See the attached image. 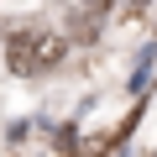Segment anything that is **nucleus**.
Returning <instances> with one entry per match:
<instances>
[{"mask_svg": "<svg viewBox=\"0 0 157 157\" xmlns=\"http://www.w3.org/2000/svg\"><path fill=\"white\" fill-rule=\"evenodd\" d=\"M131 6H152V0H131Z\"/></svg>", "mask_w": 157, "mask_h": 157, "instance_id": "f03ea898", "label": "nucleus"}, {"mask_svg": "<svg viewBox=\"0 0 157 157\" xmlns=\"http://www.w3.org/2000/svg\"><path fill=\"white\" fill-rule=\"evenodd\" d=\"M63 52H68V42H63V32H52V26H16L11 42H6V63H11L16 78H37V73H47V68H58Z\"/></svg>", "mask_w": 157, "mask_h": 157, "instance_id": "f257e3e1", "label": "nucleus"}]
</instances>
